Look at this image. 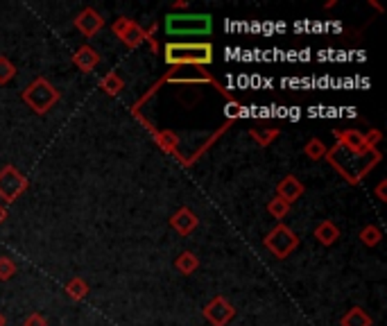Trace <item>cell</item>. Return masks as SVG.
Wrapping results in <instances>:
<instances>
[{"mask_svg": "<svg viewBox=\"0 0 387 326\" xmlns=\"http://www.w3.org/2000/svg\"><path fill=\"white\" fill-rule=\"evenodd\" d=\"M249 134H251V139H256V143H258V146L260 148H265V146H269V143H272V139H276L279 136V134H281V132H279V127H251L249 129Z\"/></svg>", "mask_w": 387, "mask_h": 326, "instance_id": "cell-20", "label": "cell"}, {"mask_svg": "<svg viewBox=\"0 0 387 326\" xmlns=\"http://www.w3.org/2000/svg\"><path fill=\"white\" fill-rule=\"evenodd\" d=\"M315 238L324 247H331V245H335L337 241H340V229H337L331 220H322V222L315 227Z\"/></svg>", "mask_w": 387, "mask_h": 326, "instance_id": "cell-15", "label": "cell"}, {"mask_svg": "<svg viewBox=\"0 0 387 326\" xmlns=\"http://www.w3.org/2000/svg\"><path fill=\"white\" fill-rule=\"evenodd\" d=\"M202 315H204V320L211 326H227L231 320L236 318V306L231 304L227 297L218 295V297H213V299L204 306Z\"/></svg>", "mask_w": 387, "mask_h": 326, "instance_id": "cell-7", "label": "cell"}, {"mask_svg": "<svg viewBox=\"0 0 387 326\" xmlns=\"http://www.w3.org/2000/svg\"><path fill=\"white\" fill-rule=\"evenodd\" d=\"M152 139L154 143L166 152V155H177L179 152V136L175 132H170V129H154L152 132Z\"/></svg>", "mask_w": 387, "mask_h": 326, "instance_id": "cell-14", "label": "cell"}, {"mask_svg": "<svg viewBox=\"0 0 387 326\" xmlns=\"http://www.w3.org/2000/svg\"><path fill=\"white\" fill-rule=\"evenodd\" d=\"M326 146L319 139H311L306 143V148H304V152H306V157L308 159H313V161H319V159H324L326 157Z\"/></svg>", "mask_w": 387, "mask_h": 326, "instance_id": "cell-22", "label": "cell"}, {"mask_svg": "<svg viewBox=\"0 0 387 326\" xmlns=\"http://www.w3.org/2000/svg\"><path fill=\"white\" fill-rule=\"evenodd\" d=\"M304 193H306V186L295 175H286L276 186V197L283 199L286 204H295Z\"/></svg>", "mask_w": 387, "mask_h": 326, "instance_id": "cell-12", "label": "cell"}, {"mask_svg": "<svg viewBox=\"0 0 387 326\" xmlns=\"http://www.w3.org/2000/svg\"><path fill=\"white\" fill-rule=\"evenodd\" d=\"M288 211H290V204H286L283 199H279V197L269 199L267 202V213L272 218H276V220H283L288 215Z\"/></svg>", "mask_w": 387, "mask_h": 326, "instance_id": "cell-24", "label": "cell"}, {"mask_svg": "<svg viewBox=\"0 0 387 326\" xmlns=\"http://www.w3.org/2000/svg\"><path fill=\"white\" fill-rule=\"evenodd\" d=\"M100 89L106 93V95H120L122 89H125V82L120 80V75L118 73H106L104 78L100 80Z\"/></svg>", "mask_w": 387, "mask_h": 326, "instance_id": "cell-18", "label": "cell"}, {"mask_svg": "<svg viewBox=\"0 0 387 326\" xmlns=\"http://www.w3.org/2000/svg\"><path fill=\"white\" fill-rule=\"evenodd\" d=\"M16 263L9 256H0V281H9L16 274Z\"/></svg>", "mask_w": 387, "mask_h": 326, "instance_id": "cell-25", "label": "cell"}, {"mask_svg": "<svg viewBox=\"0 0 387 326\" xmlns=\"http://www.w3.org/2000/svg\"><path fill=\"white\" fill-rule=\"evenodd\" d=\"M14 78H16V66L9 62L7 57L0 55V86L9 84Z\"/></svg>", "mask_w": 387, "mask_h": 326, "instance_id": "cell-23", "label": "cell"}, {"mask_svg": "<svg viewBox=\"0 0 387 326\" xmlns=\"http://www.w3.org/2000/svg\"><path fill=\"white\" fill-rule=\"evenodd\" d=\"M23 326H48V320L43 318L41 313H32V315H27Z\"/></svg>", "mask_w": 387, "mask_h": 326, "instance_id": "cell-27", "label": "cell"}, {"mask_svg": "<svg viewBox=\"0 0 387 326\" xmlns=\"http://www.w3.org/2000/svg\"><path fill=\"white\" fill-rule=\"evenodd\" d=\"M0 326H5V315L0 313Z\"/></svg>", "mask_w": 387, "mask_h": 326, "instance_id": "cell-32", "label": "cell"}, {"mask_svg": "<svg viewBox=\"0 0 387 326\" xmlns=\"http://www.w3.org/2000/svg\"><path fill=\"white\" fill-rule=\"evenodd\" d=\"M168 36H204L213 30L209 14H168L163 21Z\"/></svg>", "mask_w": 387, "mask_h": 326, "instance_id": "cell-3", "label": "cell"}, {"mask_svg": "<svg viewBox=\"0 0 387 326\" xmlns=\"http://www.w3.org/2000/svg\"><path fill=\"white\" fill-rule=\"evenodd\" d=\"M73 64L80 69L82 73H91L95 66L100 64V55L93 50L91 45H82L80 50H75L73 55Z\"/></svg>", "mask_w": 387, "mask_h": 326, "instance_id": "cell-13", "label": "cell"}, {"mask_svg": "<svg viewBox=\"0 0 387 326\" xmlns=\"http://www.w3.org/2000/svg\"><path fill=\"white\" fill-rule=\"evenodd\" d=\"M170 227L175 229L179 236H190L199 227V218H197V213L192 208L181 206L177 213L170 218Z\"/></svg>", "mask_w": 387, "mask_h": 326, "instance_id": "cell-11", "label": "cell"}, {"mask_svg": "<svg viewBox=\"0 0 387 326\" xmlns=\"http://www.w3.org/2000/svg\"><path fill=\"white\" fill-rule=\"evenodd\" d=\"M175 267L181 272V274H192V272H197V267H199V258L197 254H192V252H181L177 256V261H175Z\"/></svg>", "mask_w": 387, "mask_h": 326, "instance_id": "cell-17", "label": "cell"}, {"mask_svg": "<svg viewBox=\"0 0 387 326\" xmlns=\"http://www.w3.org/2000/svg\"><path fill=\"white\" fill-rule=\"evenodd\" d=\"M168 66H199L206 69L213 64V45L211 43H166L163 55Z\"/></svg>", "mask_w": 387, "mask_h": 326, "instance_id": "cell-2", "label": "cell"}, {"mask_svg": "<svg viewBox=\"0 0 387 326\" xmlns=\"http://www.w3.org/2000/svg\"><path fill=\"white\" fill-rule=\"evenodd\" d=\"M227 116H229V120L231 122H234L238 116H240V113H243V104H240V102H236V100H231V102H227Z\"/></svg>", "mask_w": 387, "mask_h": 326, "instance_id": "cell-26", "label": "cell"}, {"mask_svg": "<svg viewBox=\"0 0 387 326\" xmlns=\"http://www.w3.org/2000/svg\"><path fill=\"white\" fill-rule=\"evenodd\" d=\"M5 220H7V206H3V204H0V225H3Z\"/></svg>", "mask_w": 387, "mask_h": 326, "instance_id": "cell-29", "label": "cell"}, {"mask_svg": "<svg viewBox=\"0 0 387 326\" xmlns=\"http://www.w3.org/2000/svg\"><path fill=\"white\" fill-rule=\"evenodd\" d=\"M66 295H69L73 302H80V299H84L86 295H89V283H86L84 279H80V276H75V279H71L69 283H66Z\"/></svg>", "mask_w": 387, "mask_h": 326, "instance_id": "cell-19", "label": "cell"}, {"mask_svg": "<svg viewBox=\"0 0 387 326\" xmlns=\"http://www.w3.org/2000/svg\"><path fill=\"white\" fill-rule=\"evenodd\" d=\"M331 168H335L340 175L349 181V184H360V181L370 175L376 168V163H381L383 155L379 148H367V150H349L335 143L331 150H326V157Z\"/></svg>", "mask_w": 387, "mask_h": 326, "instance_id": "cell-1", "label": "cell"}, {"mask_svg": "<svg viewBox=\"0 0 387 326\" xmlns=\"http://www.w3.org/2000/svg\"><path fill=\"white\" fill-rule=\"evenodd\" d=\"M27 190V177L21 175L14 166H5L0 170V199L5 202H16Z\"/></svg>", "mask_w": 387, "mask_h": 326, "instance_id": "cell-6", "label": "cell"}, {"mask_svg": "<svg viewBox=\"0 0 387 326\" xmlns=\"http://www.w3.org/2000/svg\"><path fill=\"white\" fill-rule=\"evenodd\" d=\"M370 5H372L374 9H379V12H383V7H381L379 3H374V0H370Z\"/></svg>", "mask_w": 387, "mask_h": 326, "instance_id": "cell-31", "label": "cell"}, {"mask_svg": "<svg viewBox=\"0 0 387 326\" xmlns=\"http://www.w3.org/2000/svg\"><path fill=\"white\" fill-rule=\"evenodd\" d=\"M340 326H372V318L360 309V306H353V309H349L342 315Z\"/></svg>", "mask_w": 387, "mask_h": 326, "instance_id": "cell-16", "label": "cell"}, {"mask_svg": "<svg viewBox=\"0 0 387 326\" xmlns=\"http://www.w3.org/2000/svg\"><path fill=\"white\" fill-rule=\"evenodd\" d=\"M385 186H387V181H381V184L376 186V195H379L381 202H385V199H387V195H385Z\"/></svg>", "mask_w": 387, "mask_h": 326, "instance_id": "cell-28", "label": "cell"}, {"mask_svg": "<svg viewBox=\"0 0 387 326\" xmlns=\"http://www.w3.org/2000/svg\"><path fill=\"white\" fill-rule=\"evenodd\" d=\"M335 139L340 146L349 148V150H367V148H376V143L381 141V132L374 129L372 134H363L358 129H335Z\"/></svg>", "mask_w": 387, "mask_h": 326, "instance_id": "cell-8", "label": "cell"}, {"mask_svg": "<svg viewBox=\"0 0 387 326\" xmlns=\"http://www.w3.org/2000/svg\"><path fill=\"white\" fill-rule=\"evenodd\" d=\"M381 241H383V234H381L379 227L370 225V227H365L363 232H360V243H363L365 247H376Z\"/></svg>", "mask_w": 387, "mask_h": 326, "instance_id": "cell-21", "label": "cell"}, {"mask_svg": "<svg viewBox=\"0 0 387 326\" xmlns=\"http://www.w3.org/2000/svg\"><path fill=\"white\" fill-rule=\"evenodd\" d=\"M73 23L84 36H89V39H91V36H95L104 27V18L95 12L93 7H86V9H82V12L75 16Z\"/></svg>", "mask_w": 387, "mask_h": 326, "instance_id": "cell-10", "label": "cell"}, {"mask_svg": "<svg viewBox=\"0 0 387 326\" xmlns=\"http://www.w3.org/2000/svg\"><path fill=\"white\" fill-rule=\"evenodd\" d=\"M263 245L267 247V252L272 254L274 258H279V261H283V258H288L290 254L295 252V249L299 247V238L297 234L293 232L290 227L286 225H276L272 232H269L265 236Z\"/></svg>", "mask_w": 387, "mask_h": 326, "instance_id": "cell-5", "label": "cell"}, {"mask_svg": "<svg viewBox=\"0 0 387 326\" xmlns=\"http://www.w3.org/2000/svg\"><path fill=\"white\" fill-rule=\"evenodd\" d=\"M23 102L30 107L34 113H48L57 102H59V91L55 89V86L48 82L45 78H36L27 89L21 93Z\"/></svg>", "mask_w": 387, "mask_h": 326, "instance_id": "cell-4", "label": "cell"}, {"mask_svg": "<svg viewBox=\"0 0 387 326\" xmlns=\"http://www.w3.org/2000/svg\"><path fill=\"white\" fill-rule=\"evenodd\" d=\"M113 34L127 45V48H139L145 41V34H143V27L139 23H134L132 18L127 16H118L111 25Z\"/></svg>", "mask_w": 387, "mask_h": 326, "instance_id": "cell-9", "label": "cell"}, {"mask_svg": "<svg viewBox=\"0 0 387 326\" xmlns=\"http://www.w3.org/2000/svg\"><path fill=\"white\" fill-rule=\"evenodd\" d=\"M186 7H188L186 0H177V3H175V9H186Z\"/></svg>", "mask_w": 387, "mask_h": 326, "instance_id": "cell-30", "label": "cell"}]
</instances>
